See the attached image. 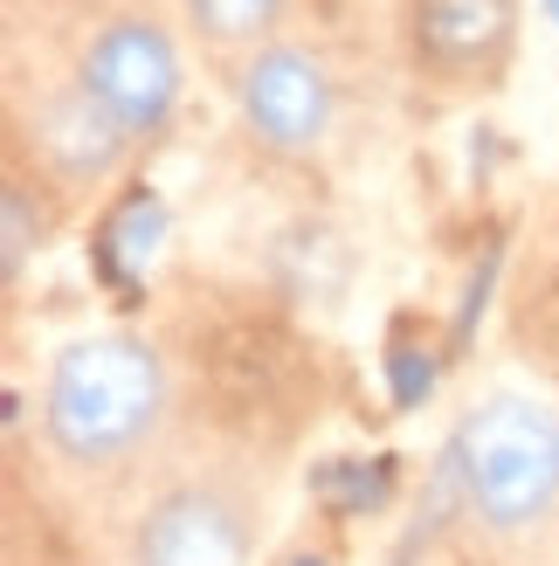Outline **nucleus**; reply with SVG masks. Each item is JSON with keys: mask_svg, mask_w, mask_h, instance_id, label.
I'll use <instances>...</instances> for the list:
<instances>
[{"mask_svg": "<svg viewBox=\"0 0 559 566\" xmlns=\"http://www.w3.org/2000/svg\"><path fill=\"white\" fill-rule=\"evenodd\" d=\"M138 566H249V518L214 491L159 497L131 539Z\"/></svg>", "mask_w": 559, "mask_h": 566, "instance_id": "4", "label": "nucleus"}, {"mask_svg": "<svg viewBox=\"0 0 559 566\" xmlns=\"http://www.w3.org/2000/svg\"><path fill=\"white\" fill-rule=\"evenodd\" d=\"M152 235H159V208L146 201V193H131V201L110 214V229H104V270L125 283L138 263L152 256Z\"/></svg>", "mask_w": 559, "mask_h": 566, "instance_id": "8", "label": "nucleus"}, {"mask_svg": "<svg viewBox=\"0 0 559 566\" xmlns=\"http://www.w3.org/2000/svg\"><path fill=\"white\" fill-rule=\"evenodd\" d=\"M546 8H552V14H559V0H546Z\"/></svg>", "mask_w": 559, "mask_h": 566, "instance_id": "12", "label": "nucleus"}, {"mask_svg": "<svg viewBox=\"0 0 559 566\" xmlns=\"http://www.w3.org/2000/svg\"><path fill=\"white\" fill-rule=\"evenodd\" d=\"M166 401L159 359L138 338H83L55 359L49 436L70 463H118L152 436Z\"/></svg>", "mask_w": 559, "mask_h": 566, "instance_id": "1", "label": "nucleus"}, {"mask_svg": "<svg viewBox=\"0 0 559 566\" xmlns=\"http://www.w3.org/2000/svg\"><path fill=\"white\" fill-rule=\"evenodd\" d=\"M325 491L346 504V512H359V504H380L387 497V463L373 470H346V476H325Z\"/></svg>", "mask_w": 559, "mask_h": 566, "instance_id": "11", "label": "nucleus"}, {"mask_svg": "<svg viewBox=\"0 0 559 566\" xmlns=\"http://www.w3.org/2000/svg\"><path fill=\"white\" fill-rule=\"evenodd\" d=\"M125 138H131V132H125L118 118H110V111H104L91 91L63 97V104H55L49 118H42V146L55 153V166H63L70 180H91V174H104V166L125 153Z\"/></svg>", "mask_w": 559, "mask_h": 566, "instance_id": "7", "label": "nucleus"}, {"mask_svg": "<svg viewBox=\"0 0 559 566\" xmlns=\"http://www.w3.org/2000/svg\"><path fill=\"white\" fill-rule=\"evenodd\" d=\"M408 35L435 76H491L511 49V0H414Z\"/></svg>", "mask_w": 559, "mask_h": 566, "instance_id": "6", "label": "nucleus"}, {"mask_svg": "<svg viewBox=\"0 0 559 566\" xmlns=\"http://www.w3.org/2000/svg\"><path fill=\"white\" fill-rule=\"evenodd\" d=\"M0 270H8V283L21 276V263H28V249H35V208H28V187L21 180H8L0 187Z\"/></svg>", "mask_w": 559, "mask_h": 566, "instance_id": "10", "label": "nucleus"}, {"mask_svg": "<svg viewBox=\"0 0 559 566\" xmlns=\"http://www.w3.org/2000/svg\"><path fill=\"white\" fill-rule=\"evenodd\" d=\"M450 484L484 525L511 532L559 504V415L532 401H491L450 442Z\"/></svg>", "mask_w": 559, "mask_h": 566, "instance_id": "2", "label": "nucleus"}, {"mask_svg": "<svg viewBox=\"0 0 559 566\" xmlns=\"http://www.w3.org/2000/svg\"><path fill=\"white\" fill-rule=\"evenodd\" d=\"M83 91H91L125 132H146L166 118V104L180 91V63L166 49L159 28L146 21H110L91 42V63H83Z\"/></svg>", "mask_w": 559, "mask_h": 566, "instance_id": "3", "label": "nucleus"}, {"mask_svg": "<svg viewBox=\"0 0 559 566\" xmlns=\"http://www.w3.org/2000/svg\"><path fill=\"white\" fill-rule=\"evenodd\" d=\"M242 111H249V125H256V138L276 153L318 146V132L331 118L325 70L297 49H263L256 63L242 70Z\"/></svg>", "mask_w": 559, "mask_h": 566, "instance_id": "5", "label": "nucleus"}, {"mask_svg": "<svg viewBox=\"0 0 559 566\" xmlns=\"http://www.w3.org/2000/svg\"><path fill=\"white\" fill-rule=\"evenodd\" d=\"M187 8H193V21H201L214 42H249V35H263V28L276 21L284 0H187Z\"/></svg>", "mask_w": 559, "mask_h": 566, "instance_id": "9", "label": "nucleus"}]
</instances>
